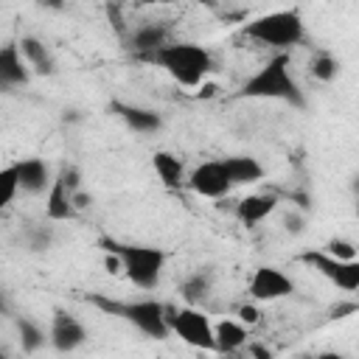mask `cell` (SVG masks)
<instances>
[{"label": "cell", "mask_w": 359, "mask_h": 359, "mask_svg": "<svg viewBox=\"0 0 359 359\" xmlns=\"http://www.w3.org/2000/svg\"><path fill=\"white\" fill-rule=\"evenodd\" d=\"M238 98H261V101H283L294 109L306 107V95L292 76L289 53H278L269 62H264L236 93Z\"/></svg>", "instance_id": "obj_1"}, {"label": "cell", "mask_w": 359, "mask_h": 359, "mask_svg": "<svg viewBox=\"0 0 359 359\" xmlns=\"http://www.w3.org/2000/svg\"><path fill=\"white\" fill-rule=\"evenodd\" d=\"M104 252H109L118 261V269H123L126 280L135 283L137 289H154L160 283L163 266H165V252L151 244H123L115 238H101L98 241Z\"/></svg>", "instance_id": "obj_2"}, {"label": "cell", "mask_w": 359, "mask_h": 359, "mask_svg": "<svg viewBox=\"0 0 359 359\" xmlns=\"http://www.w3.org/2000/svg\"><path fill=\"white\" fill-rule=\"evenodd\" d=\"M151 65L163 67L182 87H199L213 70V53L199 42H168L151 56Z\"/></svg>", "instance_id": "obj_3"}, {"label": "cell", "mask_w": 359, "mask_h": 359, "mask_svg": "<svg viewBox=\"0 0 359 359\" xmlns=\"http://www.w3.org/2000/svg\"><path fill=\"white\" fill-rule=\"evenodd\" d=\"M90 303H95L101 311L115 314L121 320H126L135 331H140L149 339H168L171 328H168V306L154 300V297H143V300H109L104 294H93Z\"/></svg>", "instance_id": "obj_4"}, {"label": "cell", "mask_w": 359, "mask_h": 359, "mask_svg": "<svg viewBox=\"0 0 359 359\" xmlns=\"http://www.w3.org/2000/svg\"><path fill=\"white\" fill-rule=\"evenodd\" d=\"M244 36L286 53L289 48H294L306 39V22H303L297 8H278V11H269V14L250 20L244 25Z\"/></svg>", "instance_id": "obj_5"}, {"label": "cell", "mask_w": 359, "mask_h": 359, "mask_svg": "<svg viewBox=\"0 0 359 359\" xmlns=\"http://www.w3.org/2000/svg\"><path fill=\"white\" fill-rule=\"evenodd\" d=\"M168 328L185 345L199 348V351H213V323L202 309L196 306L168 309Z\"/></svg>", "instance_id": "obj_6"}, {"label": "cell", "mask_w": 359, "mask_h": 359, "mask_svg": "<svg viewBox=\"0 0 359 359\" xmlns=\"http://www.w3.org/2000/svg\"><path fill=\"white\" fill-rule=\"evenodd\" d=\"M303 264H309L317 275L331 280L342 292H356L359 289V261H339L323 250H306L300 255Z\"/></svg>", "instance_id": "obj_7"}, {"label": "cell", "mask_w": 359, "mask_h": 359, "mask_svg": "<svg viewBox=\"0 0 359 359\" xmlns=\"http://www.w3.org/2000/svg\"><path fill=\"white\" fill-rule=\"evenodd\" d=\"M294 292V280L278 269V266H255L250 280H247V294L255 300V303H269V300H280V297H289Z\"/></svg>", "instance_id": "obj_8"}, {"label": "cell", "mask_w": 359, "mask_h": 359, "mask_svg": "<svg viewBox=\"0 0 359 359\" xmlns=\"http://www.w3.org/2000/svg\"><path fill=\"white\" fill-rule=\"evenodd\" d=\"M185 185L194 194L208 196V199H222V196H227L233 191V185H230V180H227V174H224L219 160H205V163L194 165L188 171V177H185Z\"/></svg>", "instance_id": "obj_9"}, {"label": "cell", "mask_w": 359, "mask_h": 359, "mask_svg": "<svg viewBox=\"0 0 359 359\" xmlns=\"http://www.w3.org/2000/svg\"><path fill=\"white\" fill-rule=\"evenodd\" d=\"M48 342L59 351V353H73L76 348H81L87 342V328L65 309H56L50 317V328H48Z\"/></svg>", "instance_id": "obj_10"}, {"label": "cell", "mask_w": 359, "mask_h": 359, "mask_svg": "<svg viewBox=\"0 0 359 359\" xmlns=\"http://www.w3.org/2000/svg\"><path fill=\"white\" fill-rule=\"evenodd\" d=\"M168 42H171V31L163 22H143V25H137V28L129 31V48L140 59H146V62H151V56L160 48H165Z\"/></svg>", "instance_id": "obj_11"}, {"label": "cell", "mask_w": 359, "mask_h": 359, "mask_svg": "<svg viewBox=\"0 0 359 359\" xmlns=\"http://www.w3.org/2000/svg\"><path fill=\"white\" fill-rule=\"evenodd\" d=\"M109 112L118 115L129 129H135L140 135H151V132H157L163 126L160 112H154L149 107H137V104H126V101H112Z\"/></svg>", "instance_id": "obj_12"}, {"label": "cell", "mask_w": 359, "mask_h": 359, "mask_svg": "<svg viewBox=\"0 0 359 359\" xmlns=\"http://www.w3.org/2000/svg\"><path fill=\"white\" fill-rule=\"evenodd\" d=\"M14 165H17V182L25 194H48V188L53 182V174H50V165L42 157H25Z\"/></svg>", "instance_id": "obj_13"}, {"label": "cell", "mask_w": 359, "mask_h": 359, "mask_svg": "<svg viewBox=\"0 0 359 359\" xmlns=\"http://www.w3.org/2000/svg\"><path fill=\"white\" fill-rule=\"evenodd\" d=\"M230 185H255L258 180H264V165L252 157V154H230V157H219Z\"/></svg>", "instance_id": "obj_14"}, {"label": "cell", "mask_w": 359, "mask_h": 359, "mask_svg": "<svg viewBox=\"0 0 359 359\" xmlns=\"http://www.w3.org/2000/svg\"><path fill=\"white\" fill-rule=\"evenodd\" d=\"M45 216L48 222H73L79 216V210L73 208V194L67 191V185L62 182V177L56 174L48 194H45Z\"/></svg>", "instance_id": "obj_15"}, {"label": "cell", "mask_w": 359, "mask_h": 359, "mask_svg": "<svg viewBox=\"0 0 359 359\" xmlns=\"http://www.w3.org/2000/svg\"><path fill=\"white\" fill-rule=\"evenodd\" d=\"M28 79H31V70L22 62L17 42L0 45V87H20V84H28Z\"/></svg>", "instance_id": "obj_16"}, {"label": "cell", "mask_w": 359, "mask_h": 359, "mask_svg": "<svg viewBox=\"0 0 359 359\" xmlns=\"http://www.w3.org/2000/svg\"><path fill=\"white\" fill-rule=\"evenodd\" d=\"M278 208V194H250L236 202V219L247 227H255Z\"/></svg>", "instance_id": "obj_17"}, {"label": "cell", "mask_w": 359, "mask_h": 359, "mask_svg": "<svg viewBox=\"0 0 359 359\" xmlns=\"http://www.w3.org/2000/svg\"><path fill=\"white\" fill-rule=\"evenodd\" d=\"M17 48H20V53H22V62L28 65V70H34V73H39V76H50V73L56 70V62H53V56H50V50H48V45H45L42 39H36V36H22V39L17 42Z\"/></svg>", "instance_id": "obj_18"}, {"label": "cell", "mask_w": 359, "mask_h": 359, "mask_svg": "<svg viewBox=\"0 0 359 359\" xmlns=\"http://www.w3.org/2000/svg\"><path fill=\"white\" fill-rule=\"evenodd\" d=\"M151 165H154L160 182H163L165 188L177 191V188L185 185V177H188V174H185V163H182L177 154H171V151H154Z\"/></svg>", "instance_id": "obj_19"}, {"label": "cell", "mask_w": 359, "mask_h": 359, "mask_svg": "<svg viewBox=\"0 0 359 359\" xmlns=\"http://www.w3.org/2000/svg\"><path fill=\"white\" fill-rule=\"evenodd\" d=\"M247 345V325L238 320H222L213 325V351L219 353H233Z\"/></svg>", "instance_id": "obj_20"}, {"label": "cell", "mask_w": 359, "mask_h": 359, "mask_svg": "<svg viewBox=\"0 0 359 359\" xmlns=\"http://www.w3.org/2000/svg\"><path fill=\"white\" fill-rule=\"evenodd\" d=\"M180 292H182V300H185V306H199V303H202V300L210 294V275H208L205 269H196V272H191V275L182 280Z\"/></svg>", "instance_id": "obj_21"}, {"label": "cell", "mask_w": 359, "mask_h": 359, "mask_svg": "<svg viewBox=\"0 0 359 359\" xmlns=\"http://www.w3.org/2000/svg\"><path fill=\"white\" fill-rule=\"evenodd\" d=\"M17 337H20V345H22L25 353H36L48 339L45 331L31 317H17Z\"/></svg>", "instance_id": "obj_22"}, {"label": "cell", "mask_w": 359, "mask_h": 359, "mask_svg": "<svg viewBox=\"0 0 359 359\" xmlns=\"http://www.w3.org/2000/svg\"><path fill=\"white\" fill-rule=\"evenodd\" d=\"M309 73H311L317 81H334L337 73H339V59L331 56L328 50H317V53L309 59Z\"/></svg>", "instance_id": "obj_23"}, {"label": "cell", "mask_w": 359, "mask_h": 359, "mask_svg": "<svg viewBox=\"0 0 359 359\" xmlns=\"http://www.w3.org/2000/svg\"><path fill=\"white\" fill-rule=\"evenodd\" d=\"M20 191V182H17V165H6L0 168V213L14 202Z\"/></svg>", "instance_id": "obj_24"}, {"label": "cell", "mask_w": 359, "mask_h": 359, "mask_svg": "<svg viewBox=\"0 0 359 359\" xmlns=\"http://www.w3.org/2000/svg\"><path fill=\"white\" fill-rule=\"evenodd\" d=\"M323 252H328V255H334L339 261H356V247L351 241H345V238H331L323 247Z\"/></svg>", "instance_id": "obj_25"}, {"label": "cell", "mask_w": 359, "mask_h": 359, "mask_svg": "<svg viewBox=\"0 0 359 359\" xmlns=\"http://www.w3.org/2000/svg\"><path fill=\"white\" fill-rule=\"evenodd\" d=\"M258 320H261V311H258L252 303L238 306V323H241V325H255Z\"/></svg>", "instance_id": "obj_26"}, {"label": "cell", "mask_w": 359, "mask_h": 359, "mask_svg": "<svg viewBox=\"0 0 359 359\" xmlns=\"http://www.w3.org/2000/svg\"><path fill=\"white\" fill-rule=\"evenodd\" d=\"M50 238H53L50 227H36V230H34V236H31V247H34V250H48Z\"/></svg>", "instance_id": "obj_27"}, {"label": "cell", "mask_w": 359, "mask_h": 359, "mask_svg": "<svg viewBox=\"0 0 359 359\" xmlns=\"http://www.w3.org/2000/svg\"><path fill=\"white\" fill-rule=\"evenodd\" d=\"M283 222H286V230H289V233H300V230H303V219H300L297 213H289Z\"/></svg>", "instance_id": "obj_28"}, {"label": "cell", "mask_w": 359, "mask_h": 359, "mask_svg": "<svg viewBox=\"0 0 359 359\" xmlns=\"http://www.w3.org/2000/svg\"><path fill=\"white\" fill-rule=\"evenodd\" d=\"M250 353H252L255 359H275V356H272V351H269V348H264V345H250Z\"/></svg>", "instance_id": "obj_29"}, {"label": "cell", "mask_w": 359, "mask_h": 359, "mask_svg": "<svg viewBox=\"0 0 359 359\" xmlns=\"http://www.w3.org/2000/svg\"><path fill=\"white\" fill-rule=\"evenodd\" d=\"M314 359H351V356H345V353H339V351H323V353H317Z\"/></svg>", "instance_id": "obj_30"}, {"label": "cell", "mask_w": 359, "mask_h": 359, "mask_svg": "<svg viewBox=\"0 0 359 359\" xmlns=\"http://www.w3.org/2000/svg\"><path fill=\"white\" fill-rule=\"evenodd\" d=\"M11 311V306H8V297H6V292L0 289V314H8Z\"/></svg>", "instance_id": "obj_31"}, {"label": "cell", "mask_w": 359, "mask_h": 359, "mask_svg": "<svg viewBox=\"0 0 359 359\" xmlns=\"http://www.w3.org/2000/svg\"><path fill=\"white\" fill-rule=\"evenodd\" d=\"M0 359H8V353H6V348L0 345Z\"/></svg>", "instance_id": "obj_32"}]
</instances>
